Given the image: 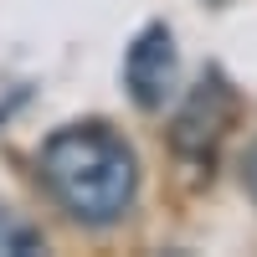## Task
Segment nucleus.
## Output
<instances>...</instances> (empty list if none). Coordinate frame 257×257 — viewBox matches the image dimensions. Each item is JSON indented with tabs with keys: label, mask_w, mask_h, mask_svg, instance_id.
<instances>
[{
	"label": "nucleus",
	"mask_w": 257,
	"mask_h": 257,
	"mask_svg": "<svg viewBox=\"0 0 257 257\" xmlns=\"http://www.w3.org/2000/svg\"><path fill=\"white\" fill-rule=\"evenodd\" d=\"M36 252H47V237L26 216L0 206V257H36Z\"/></svg>",
	"instance_id": "20e7f679"
},
{
	"label": "nucleus",
	"mask_w": 257,
	"mask_h": 257,
	"mask_svg": "<svg viewBox=\"0 0 257 257\" xmlns=\"http://www.w3.org/2000/svg\"><path fill=\"white\" fill-rule=\"evenodd\" d=\"M231 108H237V98H231L226 77L221 72H206L196 88L180 98L175 118H170V144H175V155L185 160H211L216 155V144L231 123Z\"/></svg>",
	"instance_id": "f03ea898"
},
{
	"label": "nucleus",
	"mask_w": 257,
	"mask_h": 257,
	"mask_svg": "<svg viewBox=\"0 0 257 257\" xmlns=\"http://www.w3.org/2000/svg\"><path fill=\"white\" fill-rule=\"evenodd\" d=\"M123 88H128V98H134L144 113H160L165 103L180 93V52H175L170 26H160V21H155V26H144L134 41H128Z\"/></svg>",
	"instance_id": "7ed1b4c3"
},
{
	"label": "nucleus",
	"mask_w": 257,
	"mask_h": 257,
	"mask_svg": "<svg viewBox=\"0 0 257 257\" xmlns=\"http://www.w3.org/2000/svg\"><path fill=\"white\" fill-rule=\"evenodd\" d=\"M41 185L82 226H113L134 211L139 155L108 123H67L41 144Z\"/></svg>",
	"instance_id": "f257e3e1"
},
{
	"label": "nucleus",
	"mask_w": 257,
	"mask_h": 257,
	"mask_svg": "<svg viewBox=\"0 0 257 257\" xmlns=\"http://www.w3.org/2000/svg\"><path fill=\"white\" fill-rule=\"evenodd\" d=\"M242 180H247V190L257 196V139H252V149H247V160H242Z\"/></svg>",
	"instance_id": "39448f33"
}]
</instances>
